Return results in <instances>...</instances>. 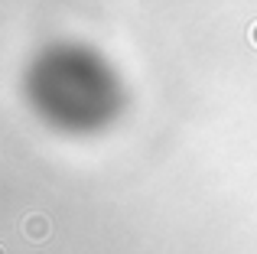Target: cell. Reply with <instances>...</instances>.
<instances>
[{
	"label": "cell",
	"mask_w": 257,
	"mask_h": 254,
	"mask_svg": "<svg viewBox=\"0 0 257 254\" xmlns=\"http://www.w3.org/2000/svg\"><path fill=\"white\" fill-rule=\"evenodd\" d=\"M20 231H23V238L43 244V241H49V235H52V222L43 212H30V215H23V222H20Z\"/></svg>",
	"instance_id": "obj_1"
},
{
	"label": "cell",
	"mask_w": 257,
	"mask_h": 254,
	"mask_svg": "<svg viewBox=\"0 0 257 254\" xmlns=\"http://www.w3.org/2000/svg\"><path fill=\"white\" fill-rule=\"evenodd\" d=\"M251 43H254V49H257V23H251Z\"/></svg>",
	"instance_id": "obj_2"
}]
</instances>
